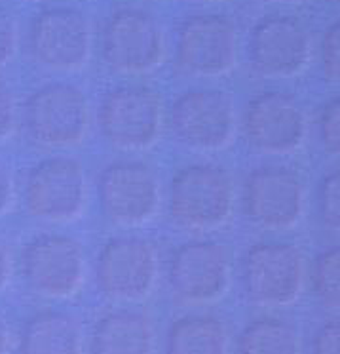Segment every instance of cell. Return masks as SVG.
Segmentation results:
<instances>
[{
  "label": "cell",
  "instance_id": "5bb4252c",
  "mask_svg": "<svg viewBox=\"0 0 340 354\" xmlns=\"http://www.w3.org/2000/svg\"><path fill=\"white\" fill-rule=\"evenodd\" d=\"M230 284V257L223 244L198 240L181 246L170 263V286L175 297L190 305L213 303Z\"/></svg>",
  "mask_w": 340,
  "mask_h": 354
},
{
  "label": "cell",
  "instance_id": "d6986e66",
  "mask_svg": "<svg viewBox=\"0 0 340 354\" xmlns=\"http://www.w3.org/2000/svg\"><path fill=\"white\" fill-rule=\"evenodd\" d=\"M166 354H228V335L213 316H185L170 328Z\"/></svg>",
  "mask_w": 340,
  "mask_h": 354
},
{
  "label": "cell",
  "instance_id": "4316f807",
  "mask_svg": "<svg viewBox=\"0 0 340 354\" xmlns=\"http://www.w3.org/2000/svg\"><path fill=\"white\" fill-rule=\"evenodd\" d=\"M16 97L4 90V92H2V100H0V131H2V139H4V141H6L10 136L16 133Z\"/></svg>",
  "mask_w": 340,
  "mask_h": 354
},
{
  "label": "cell",
  "instance_id": "52a82bcc",
  "mask_svg": "<svg viewBox=\"0 0 340 354\" xmlns=\"http://www.w3.org/2000/svg\"><path fill=\"white\" fill-rule=\"evenodd\" d=\"M25 206L37 219L67 223L86 206V176L77 158L54 156L39 162L25 185Z\"/></svg>",
  "mask_w": 340,
  "mask_h": 354
},
{
  "label": "cell",
  "instance_id": "4fadbf2b",
  "mask_svg": "<svg viewBox=\"0 0 340 354\" xmlns=\"http://www.w3.org/2000/svg\"><path fill=\"white\" fill-rule=\"evenodd\" d=\"M248 57L261 77H297L312 59V37L293 17H264L249 35Z\"/></svg>",
  "mask_w": 340,
  "mask_h": 354
},
{
  "label": "cell",
  "instance_id": "603a6c76",
  "mask_svg": "<svg viewBox=\"0 0 340 354\" xmlns=\"http://www.w3.org/2000/svg\"><path fill=\"white\" fill-rule=\"evenodd\" d=\"M319 141L327 153L340 156V97L329 101L321 111Z\"/></svg>",
  "mask_w": 340,
  "mask_h": 354
},
{
  "label": "cell",
  "instance_id": "30bf717a",
  "mask_svg": "<svg viewBox=\"0 0 340 354\" xmlns=\"http://www.w3.org/2000/svg\"><path fill=\"white\" fill-rule=\"evenodd\" d=\"M29 48L32 59L46 69L80 71L92 54L90 21L74 8L44 10L31 25Z\"/></svg>",
  "mask_w": 340,
  "mask_h": 354
},
{
  "label": "cell",
  "instance_id": "d4e9b609",
  "mask_svg": "<svg viewBox=\"0 0 340 354\" xmlns=\"http://www.w3.org/2000/svg\"><path fill=\"white\" fill-rule=\"evenodd\" d=\"M312 354H340V322H331L317 331Z\"/></svg>",
  "mask_w": 340,
  "mask_h": 354
},
{
  "label": "cell",
  "instance_id": "2e32d148",
  "mask_svg": "<svg viewBox=\"0 0 340 354\" xmlns=\"http://www.w3.org/2000/svg\"><path fill=\"white\" fill-rule=\"evenodd\" d=\"M243 128L253 149L266 154L297 151L306 136L304 111L286 93H264L249 103Z\"/></svg>",
  "mask_w": 340,
  "mask_h": 354
},
{
  "label": "cell",
  "instance_id": "8fae6325",
  "mask_svg": "<svg viewBox=\"0 0 340 354\" xmlns=\"http://www.w3.org/2000/svg\"><path fill=\"white\" fill-rule=\"evenodd\" d=\"M175 59L192 77H221L236 67L238 35L230 19L217 14L194 16L181 25Z\"/></svg>",
  "mask_w": 340,
  "mask_h": 354
},
{
  "label": "cell",
  "instance_id": "277c9868",
  "mask_svg": "<svg viewBox=\"0 0 340 354\" xmlns=\"http://www.w3.org/2000/svg\"><path fill=\"white\" fill-rule=\"evenodd\" d=\"M88 101L80 88L54 82L39 88L25 105L27 136L42 147L80 143L88 130Z\"/></svg>",
  "mask_w": 340,
  "mask_h": 354
},
{
  "label": "cell",
  "instance_id": "7a4b0ae2",
  "mask_svg": "<svg viewBox=\"0 0 340 354\" xmlns=\"http://www.w3.org/2000/svg\"><path fill=\"white\" fill-rule=\"evenodd\" d=\"M173 138L186 149L213 153L236 136V109L221 90H190L173 101L170 113Z\"/></svg>",
  "mask_w": 340,
  "mask_h": 354
},
{
  "label": "cell",
  "instance_id": "e0dca14e",
  "mask_svg": "<svg viewBox=\"0 0 340 354\" xmlns=\"http://www.w3.org/2000/svg\"><path fill=\"white\" fill-rule=\"evenodd\" d=\"M92 354H154L152 324L135 310L103 316L93 330Z\"/></svg>",
  "mask_w": 340,
  "mask_h": 354
},
{
  "label": "cell",
  "instance_id": "8992f818",
  "mask_svg": "<svg viewBox=\"0 0 340 354\" xmlns=\"http://www.w3.org/2000/svg\"><path fill=\"white\" fill-rule=\"evenodd\" d=\"M103 62L120 75L152 73L163 62V31L143 10H120L112 14L103 32Z\"/></svg>",
  "mask_w": 340,
  "mask_h": 354
},
{
  "label": "cell",
  "instance_id": "484cf974",
  "mask_svg": "<svg viewBox=\"0 0 340 354\" xmlns=\"http://www.w3.org/2000/svg\"><path fill=\"white\" fill-rule=\"evenodd\" d=\"M17 52V25L14 19L4 17L0 27V62L2 67H6Z\"/></svg>",
  "mask_w": 340,
  "mask_h": 354
},
{
  "label": "cell",
  "instance_id": "ac0fdd59",
  "mask_svg": "<svg viewBox=\"0 0 340 354\" xmlns=\"http://www.w3.org/2000/svg\"><path fill=\"white\" fill-rule=\"evenodd\" d=\"M21 354H82V328L67 313H42L27 324Z\"/></svg>",
  "mask_w": 340,
  "mask_h": 354
},
{
  "label": "cell",
  "instance_id": "f546056e",
  "mask_svg": "<svg viewBox=\"0 0 340 354\" xmlns=\"http://www.w3.org/2000/svg\"><path fill=\"white\" fill-rule=\"evenodd\" d=\"M190 2H196V4H215V2H223V0H190Z\"/></svg>",
  "mask_w": 340,
  "mask_h": 354
},
{
  "label": "cell",
  "instance_id": "9a60e30c",
  "mask_svg": "<svg viewBox=\"0 0 340 354\" xmlns=\"http://www.w3.org/2000/svg\"><path fill=\"white\" fill-rule=\"evenodd\" d=\"M243 208L249 221L263 229H291L304 214V185L291 169L259 168L246 181Z\"/></svg>",
  "mask_w": 340,
  "mask_h": 354
},
{
  "label": "cell",
  "instance_id": "5b68a950",
  "mask_svg": "<svg viewBox=\"0 0 340 354\" xmlns=\"http://www.w3.org/2000/svg\"><path fill=\"white\" fill-rule=\"evenodd\" d=\"M304 257L291 244H259L243 259V290L259 307H286L304 288Z\"/></svg>",
  "mask_w": 340,
  "mask_h": 354
},
{
  "label": "cell",
  "instance_id": "7c38bea8",
  "mask_svg": "<svg viewBox=\"0 0 340 354\" xmlns=\"http://www.w3.org/2000/svg\"><path fill=\"white\" fill-rule=\"evenodd\" d=\"M23 274L32 292L46 299H67L84 282V254L69 236L42 234L23 252Z\"/></svg>",
  "mask_w": 340,
  "mask_h": 354
},
{
  "label": "cell",
  "instance_id": "9c48e42d",
  "mask_svg": "<svg viewBox=\"0 0 340 354\" xmlns=\"http://www.w3.org/2000/svg\"><path fill=\"white\" fill-rule=\"evenodd\" d=\"M158 278L156 248L145 239L122 236L105 244L95 265L101 293L117 301H143Z\"/></svg>",
  "mask_w": 340,
  "mask_h": 354
},
{
  "label": "cell",
  "instance_id": "4dcf8cb0",
  "mask_svg": "<svg viewBox=\"0 0 340 354\" xmlns=\"http://www.w3.org/2000/svg\"><path fill=\"white\" fill-rule=\"evenodd\" d=\"M270 2H279V4H293V2H299V0H270Z\"/></svg>",
  "mask_w": 340,
  "mask_h": 354
},
{
  "label": "cell",
  "instance_id": "ba28073f",
  "mask_svg": "<svg viewBox=\"0 0 340 354\" xmlns=\"http://www.w3.org/2000/svg\"><path fill=\"white\" fill-rule=\"evenodd\" d=\"M101 209L110 223L141 227L160 209V183L143 162L110 164L97 183Z\"/></svg>",
  "mask_w": 340,
  "mask_h": 354
},
{
  "label": "cell",
  "instance_id": "83f0119b",
  "mask_svg": "<svg viewBox=\"0 0 340 354\" xmlns=\"http://www.w3.org/2000/svg\"><path fill=\"white\" fill-rule=\"evenodd\" d=\"M16 204V185H14V177L4 169L2 171V179H0V206H2V214H8L10 209Z\"/></svg>",
  "mask_w": 340,
  "mask_h": 354
},
{
  "label": "cell",
  "instance_id": "7402d4cb",
  "mask_svg": "<svg viewBox=\"0 0 340 354\" xmlns=\"http://www.w3.org/2000/svg\"><path fill=\"white\" fill-rule=\"evenodd\" d=\"M319 219L329 231L340 232V169L323 177L317 194Z\"/></svg>",
  "mask_w": 340,
  "mask_h": 354
},
{
  "label": "cell",
  "instance_id": "1f68e13d",
  "mask_svg": "<svg viewBox=\"0 0 340 354\" xmlns=\"http://www.w3.org/2000/svg\"><path fill=\"white\" fill-rule=\"evenodd\" d=\"M334 2H340V0H334Z\"/></svg>",
  "mask_w": 340,
  "mask_h": 354
},
{
  "label": "cell",
  "instance_id": "f1b7e54d",
  "mask_svg": "<svg viewBox=\"0 0 340 354\" xmlns=\"http://www.w3.org/2000/svg\"><path fill=\"white\" fill-rule=\"evenodd\" d=\"M12 267H14V263H10L8 250L4 248L2 250V286H8V274Z\"/></svg>",
  "mask_w": 340,
  "mask_h": 354
},
{
  "label": "cell",
  "instance_id": "6da1fadb",
  "mask_svg": "<svg viewBox=\"0 0 340 354\" xmlns=\"http://www.w3.org/2000/svg\"><path fill=\"white\" fill-rule=\"evenodd\" d=\"M234 209L230 176L213 164H196L181 169L170 189L171 219L188 231L217 229Z\"/></svg>",
  "mask_w": 340,
  "mask_h": 354
},
{
  "label": "cell",
  "instance_id": "44dd1931",
  "mask_svg": "<svg viewBox=\"0 0 340 354\" xmlns=\"http://www.w3.org/2000/svg\"><path fill=\"white\" fill-rule=\"evenodd\" d=\"M314 292L325 307L340 310V246L331 248L317 257Z\"/></svg>",
  "mask_w": 340,
  "mask_h": 354
},
{
  "label": "cell",
  "instance_id": "ffe728a7",
  "mask_svg": "<svg viewBox=\"0 0 340 354\" xmlns=\"http://www.w3.org/2000/svg\"><path fill=\"white\" fill-rule=\"evenodd\" d=\"M236 354H301L299 335L281 320H257L240 335Z\"/></svg>",
  "mask_w": 340,
  "mask_h": 354
},
{
  "label": "cell",
  "instance_id": "3957f363",
  "mask_svg": "<svg viewBox=\"0 0 340 354\" xmlns=\"http://www.w3.org/2000/svg\"><path fill=\"white\" fill-rule=\"evenodd\" d=\"M97 126L108 145L120 151L148 149L162 131V101L147 88H117L101 101Z\"/></svg>",
  "mask_w": 340,
  "mask_h": 354
},
{
  "label": "cell",
  "instance_id": "cb8c5ba5",
  "mask_svg": "<svg viewBox=\"0 0 340 354\" xmlns=\"http://www.w3.org/2000/svg\"><path fill=\"white\" fill-rule=\"evenodd\" d=\"M321 67L331 80L340 82V21L332 24L321 39Z\"/></svg>",
  "mask_w": 340,
  "mask_h": 354
}]
</instances>
